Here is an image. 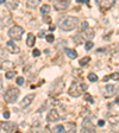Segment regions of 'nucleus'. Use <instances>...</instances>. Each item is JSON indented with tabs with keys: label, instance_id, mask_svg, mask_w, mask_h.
<instances>
[{
	"label": "nucleus",
	"instance_id": "obj_21",
	"mask_svg": "<svg viewBox=\"0 0 119 133\" xmlns=\"http://www.w3.org/2000/svg\"><path fill=\"white\" fill-rule=\"evenodd\" d=\"M50 10H51V7L49 6V5H43L42 6V9H41V13L42 14H48L49 12H50Z\"/></svg>",
	"mask_w": 119,
	"mask_h": 133
},
{
	"label": "nucleus",
	"instance_id": "obj_17",
	"mask_svg": "<svg viewBox=\"0 0 119 133\" xmlns=\"http://www.w3.org/2000/svg\"><path fill=\"white\" fill-rule=\"evenodd\" d=\"M41 4V0H26V7L28 9H35Z\"/></svg>",
	"mask_w": 119,
	"mask_h": 133
},
{
	"label": "nucleus",
	"instance_id": "obj_23",
	"mask_svg": "<svg viewBox=\"0 0 119 133\" xmlns=\"http://www.w3.org/2000/svg\"><path fill=\"white\" fill-rule=\"evenodd\" d=\"M87 78H88V81H91V82H96V81H98V76H96L94 73H89V74H88Z\"/></svg>",
	"mask_w": 119,
	"mask_h": 133
},
{
	"label": "nucleus",
	"instance_id": "obj_34",
	"mask_svg": "<svg viewBox=\"0 0 119 133\" xmlns=\"http://www.w3.org/2000/svg\"><path fill=\"white\" fill-rule=\"evenodd\" d=\"M3 115H4L5 119H9V118H10V112H9V110H5L4 114H3Z\"/></svg>",
	"mask_w": 119,
	"mask_h": 133
},
{
	"label": "nucleus",
	"instance_id": "obj_18",
	"mask_svg": "<svg viewBox=\"0 0 119 133\" xmlns=\"http://www.w3.org/2000/svg\"><path fill=\"white\" fill-rule=\"evenodd\" d=\"M5 4H6V6H7V9L14 10L17 6H18V0H6Z\"/></svg>",
	"mask_w": 119,
	"mask_h": 133
},
{
	"label": "nucleus",
	"instance_id": "obj_25",
	"mask_svg": "<svg viewBox=\"0 0 119 133\" xmlns=\"http://www.w3.org/2000/svg\"><path fill=\"white\" fill-rule=\"evenodd\" d=\"M74 41H75V43H76V44H80V43H82V42L85 41V38H83V37L79 33V35H76V36H74Z\"/></svg>",
	"mask_w": 119,
	"mask_h": 133
},
{
	"label": "nucleus",
	"instance_id": "obj_27",
	"mask_svg": "<svg viewBox=\"0 0 119 133\" xmlns=\"http://www.w3.org/2000/svg\"><path fill=\"white\" fill-rule=\"evenodd\" d=\"M54 131L55 132H66V128H64V126H62V125H57L55 128H54Z\"/></svg>",
	"mask_w": 119,
	"mask_h": 133
},
{
	"label": "nucleus",
	"instance_id": "obj_19",
	"mask_svg": "<svg viewBox=\"0 0 119 133\" xmlns=\"http://www.w3.org/2000/svg\"><path fill=\"white\" fill-rule=\"evenodd\" d=\"M108 121H110L112 125H117L119 124V114L115 115H108Z\"/></svg>",
	"mask_w": 119,
	"mask_h": 133
},
{
	"label": "nucleus",
	"instance_id": "obj_16",
	"mask_svg": "<svg viewBox=\"0 0 119 133\" xmlns=\"http://www.w3.org/2000/svg\"><path fill=\"white\" fill-rule=\"evenodd\" d=\"M64 52H66L67 56H68L69 58H72V60H74V58H76V57H78V52H76L75 50H73V49L64 48Z\"/></svg>",
	"mask_w": 119,
	"mask_h": 133
},
{
	"label": "nucleus",
	"instance_id": "obj_29",
	"mask_svg": "<svg viewBox=\"0 0 119 133\" xmlns=\"http://www.w3.org/2000/svg\"><path fill=\"white\" fill-rule=\"evenodd\" d=\"M45 38H46V42H48V43H52V42L55 41V36H54V35H48Z\"/></svg>",
	"mask_w": 119,
	"mask_h": 133
},
{
	"label": "nucleus",
	"instance_id": "obj_35",
	"mask_svg": "<svg viewBox=\"0 0 119 133\" xmlns=\"http://www.w3.org/2000/svg\"><path fill=\"white\" fill-rule=\"evenodd\" d=\"M81 26H82V30H85V29H87V28H88V23H87V22H82Z\"/></svg>",
	"mask_w": 119,
	"mask_h": 133
},
{
	"label": "nucleus",
	"instance_id": "obj_30",
	"mask_svg": "<svg viewBox=\"0 0 119 133\" xmlns=\"http://www.w3.org/2000/svg\"><path fill=\"white\" fill-rule=\"evenodd\" d=\"M85 100L86 101H89L91 103H94V99L89 95V94H85Z\"/></svg>",
	"mask_w": 119,
	"mask_h": 133
},
{
	"label": "nucleus",
	"instance_id": "obj_24",
	"mask_svg": "<svg viewBox=\"0 0 119 133\" xmlns=\"http://www.w3.org/2000/svg\"><path fill=\"white\" fill-rule=\"evenodd\" d=\"M89 61H91V57H89V56H85L83 58H81V60H80V65H81V67H83V65L87 64Z\"/></svg>",
	"mask_w": 119,
	"mask_h": 133
},
{
	"label": "nucleus",
	"instance_id": "obj_14",
	"mask_svg": "<svg viewBox=\"0 0 119 133\" xmlns=\"http://www.w3.org/2000/svg\"><path fill=\"white\" fill-rule=\"evenodd\" d=\"M118 87H115L113 84H107L106 86V96H113L117 92Z\"/></svg>",
	"mask_w": 119,
	"mask_h": 133
},
{
	"label": "nucleus",
	"instance_id": "obj_33",
	"mask_svg": "<svg viewBox=\"0 0 119 133\" xmlns=\"http://www.w3.org/2000/svg\"><path fill=\"white\" fill-rule=\"evenodd\" d=\"M32 55L35 56V57H38V56L41 55V51L38 50V49H33V51H32Z\"/></svg>",
	"mask_w": 119,
	"mask_h": 133
},
{
	"label": "nucleus",
	"instance_id": "obj_31",
	"mask_svg": "<svg viewBox=\"0 0 119 133\" xmlns=\"http://www.w3.org/2000/svg\"><path fill=\"white\" fill-rule=\"evenodd\" d=\"M94 46V44H93V42H91V41H88V42H86V50H91L92 48Z\"/></svg>",
	"mask_w": 119,
	"mask_h": 133
},
{
	"label": "nucleus",
	"instance_id": "obj_26",
	"mask_svg": "<svg viewBox=\"0 0 119 133\" xmlns=\"http://www.w3.org/2000/svg\"><path fill=\"white\" fill-rule=\"evenodd\" d=\"M108 78H112V80H117V81H118L119 80V73H114V74H112V75H110V76H106V77L104 78V81H107Z\"/></svg>",
	"mask_w": 119,
	"mask_h": 133
},
{
	"label": "nucleus",
	"instance_id": "obj_32",
	"mask_svg": "<svg viewBox=\"0 0 119 133\" xmlns=\"http://www.w3.org/2000/svg\"><path fill=\"white\" fill-rule=\"evenodd\" d=\"M16 82H17V84H18V86H22V84H24V77H17Z\"/></svg>",
	"mask_w": 119,
	"mask_h": 133
},
{
	"label": "nucleus",
	"instance_id": "obj_1",
	"mask_svg": "<svg viewBox=\"0 0 119 133\" xmlns=\"http://www.w3.org/2000/svg\"><path fill=\"white\" fill-rule=\"evenodd\" d=\"M79 19L73 16H63L58 19V28L62 31H72L78 26Z\"/></svg>",
	"mask_w": 119,
	"mask_h": 133
},
{
	"label": "nucleus",
	"instance_id": "obj_3",
	"mask_svg": "<svg viewBox=\"0 0 119 133\" xmlns=\"http://www.w3.org/2000/svg\"><path fill=\"white\" fill-rule=\"evenodd\" d=\"M19 94H20V92H19L18 88H14V87L9 88L4 94L5 102H6V103H14L16 101L18 100Z\"/></svg>",
	"mask_w": 119,
	"mask_h": 133
},
{
	"label": "nucleus",
	"instance_id": "obj_38",
	"mask_svg": "<svg viewBox=\"0 0 119 133\" xmlns=\"http://www.w3.org/2000/svg\"><path fill=\"white\" fill-rule=\"evenodd\" d=\"M49 30H50V31H54V30H55V26H54V25H51L50 28H49Z\"/></svg>",
	"mask_w": 119,
	"mask_h": 133
},
{
	"label": "nucleus",
	"instance_id": "obj_20",
	"mask_svg": "<svg viewBox=\"0 0 119 133\" xmlns=\"http://www.w3.org/2000/svg\"><path fill=\"white\" fill-rule=\"evenodd\" d=\"M7 58V52L4 48H0V62H4Z\"/></svg>",
	"mask_w": 119,
	"mask_h": 133
},
{
	"label": "nucleus",
	"instance_id": "obj_28",
	"mask_svg": "<svg viewBox=\"0 0 119 133\" xmlns=\"http://www.w3.org/2000/svg\"><path fill=\"white\" fill-rule=\"evenodd\" d=\"M14 75H16V71H7L6 75H5V77L7 78V80H11V78L14 77Z\"/></svg>",
	"mask_w": 119,
	"mask_h": 133
},
{
	"label": "nucleus",
	"instance_id": "obj_8",
	"mask_svg": "<svg viewBox=\"0 0 119 133\" xmlns=\"http://www.w3.org/2000/svg\"><path fill=\"white\" fill-rule=\"evenodd\" d=\"M60 113L57 112L56 109H50L49 110V113L46 115V120L49 121V122H55L57 120H60Z\"/></svg>",
	"mask_w": 119,
	"mask_h": 133
},
{
	"label": "nucleus",
	"instance_id": "obj_7",
	"mask_svg": "<svg viewBox=\"0 0 119 133\" xmlns=\"http://www.w3.org/2000/svg\"><path fill=\"white\" fill-rule=\"evenodd\" d=\"M69 3L68 0H56L55 4H54V9L56 11H66L69 7Z\"/></svg>",
	"mask_w": 119,
	"mask_h": 133
},
{
	"label": "nucleus",
	"instance_id": "obj_22",
	"mask_svg": "<svg viewBox=\"0 0 119 133\" xmlns=\"http://www.w3.org/2000/svg\"><path fill=\"white\" fill-rule=\"evenodd\" d=\"M13 62H11V61H4L3 62V67L1 68L3 69H10V68H12L13 67Z\"/></svg>",
	"mask_w": 119,
	"mask_h": 133
},
{
	"label": "nucleus",
	"instance_id": "obj_5",
	"mask_svg": "<svg viewBox=\"0 0 119 133\" xmlns=\"http://www.w3.org/2000/svg\"><path fill=\"white\" fill-rule=\"evenodd\" d=\"M117 0H95L96 5L102 10H108L111 7H113V5L115 4Z\"/></svg>",
	"mask_w": 119,
	"mask_h": 133
},
{
	"label": "nucleus",
	"instance_id": "obj_4",
	"mask_svg": "<svg viewBox=\"0 0 119 133\" xmlns=\"http://www.w3.org/2000/svg\"><path fill=\"white\" fill-rule=\"evenodd\" d=\"M24 33V29L19 25H14L9 30V36L12 38V39H16V41H19L22 39V36Z\"/></svg>",
	"mask_w": 119,
	"mask_h": 133
},
{
	"label": "nucleus",
	"instance_id": "obj_15",
	"mask_svg": "<svg viewBox=\"0 0 119 133\" xmlns=\"http://www.w3.org/2000/svg\"><path fill=\"white\" fill-rule=\"evenodd\" d=\"M35 43H36V36L33 35L32 32L28 33V38H26V45L32 48V46L35 45Z\"/></svg>",
	"mask_w": 119,
	"mask_h": 133
},
{
	"label": "nucleus",
	"instance_id": "obj_39",
	"mask_svg": "<svg viewBox=\"0 0 119 133\" xmlns=\"http://www.w3.org/2000/svg\"><path fill=\"white\" fill-rule=\"evenodd\" d=\"M1 88H3V81H1V77H0V90H1Z\"/></svg>",
	"mask_w": 119,
	"mask_h": 133
},
{
	"label": "nucleus",
	"instance_id": "obj_12",
	"mask_svg": "<svg viewBox=\"0 0 119 133\" xmlns=\"http://www.w3.org/2000/svg\"><path fill=\"white\" fill-rule=\"evenodd\" d=\"M0 128H1V131H5V132H13L17 128V125L14 122H1Z\"/></svg>",
	"mask_w": 119,
	"mask_h": 133
},
{
	"label": "nucleus",
	"instance_id": "obj_11",
	"mask_svg": "<svg viewBox=\"0 0 119 133\" xmlns=\"http://www.w3.org/2000/svg\"><path fill=\"white\" fill-rule=\"evenodd\" d=\"M82 129L85 132H95V127L93 126L92 121L89 120V118H86L82 122Z\"/></svg>",
	"mask_w": 119,
	"mask_h": 133
},
{
	"label": "nucleus",
	"instance_id": "obj_2",
	"mask_svg": "<svg viewBox=\"0 0 119 133\" xmlns=\"http://www.w3.org/2000/svg\"><path fill=\"white\" fill-rule=\"evenodd\" d=\"M88 86L85 84V83H76V82H73L72 86L69 88L68 90V94L70 95L72 97H79L83 92L87 90Z\"/></svg>",
	"mask_w": 119,
	"mask_h": 133
},
{
	"label": "nucleus",
	"instance_id": "obj_36",
	"mask_svg": "<svg viewBox=\"0 0 119 133\" xmlns=\"http://www.w3.org/2000/svg\"><path fill=\"white\" fill-rule=\"evenodd\" d=\"M104 125H105V121H104V120H99V121H98V126H100V127H102Z\"/></svg>",
	"mask_w": 119,
	"mask_h": 133
},
{
	"label": "nucleus",
	"instance_id": "obj_13",
	"mask_svg": "<svg viewBox=\"0 0 119 133\" xmlns=\"http://www.w3.org/2000/svg\"><path fill=\"white\" fill-rule=\"evenodd\" d=\"M80 35L83 37V38H86V39H89L91 41L92 38L94 37V30L91 28H87L85 29V30H82V32H80Z\"/></svg>",
	"mask_w": 119,
	"mask_h": 133
},
{
	"label": "nucleus",
	"instance_id": "obj_10",
	"mask_svg": "<svg viewBox=\"0 0 119 133\" xmlns=\"http://www.w3.org/2000/svg\"><path fill=\"white\" fill-rule=\"evenodd\" d=\"M6 50L9 52H11V54H18L20 51V49H19V46L13 41H9L6 43Z\"/></svg>",
	"mask_w": 119,
	"mask_h": 133
},
{
	"label": "nucleus",
	"instance_id": "obj_42",
	"mask_svg": "<svg viewBox=\"0 0 119 133\" xmlns=\"http://www.w3.org/2000/svg\"><path fill=\"white\" fill-rule=\"evenodd\" d=\"M0 131H1V128H0Z\"/></svg>",
	"mask_w": 119,
	"mask_h": 133
},
{
	"label": "nucleus",
	"instance_id": "obj_41",
	"mask_svg": "<svg viewBox=\"0 0 119 133\" xmlns=\"http://www.w3.org/2000/svg\"><path fill=\"white\" fill-rule=\"evenodd\" d=\"M5 1L6 0H0V4H5Z\"/></svg>",
	"mask_w": 119,
	"mask_h": 133
},
{
	"label": "nucleus",
	"instance_id": "obj_9",
	"mask_svg": "<svg viewBox=\"0 0 119 133\" xmlns=\"http://www.w3.org/2000/svg\"><path fill=\"white\" fill-rule=\"evenodd\" d=\"M35 96H36L35 94H28V95H25V96H24V99L22 100V102H20V107H23V108L29 107V106L32 103V101H33Z\"/></svg>",
	"mask_w": 119,
	"mask_h": 133
},
{
	"label": "nucleus",
	"instance_id": "obj_37",
	"mask_svg": "<svg viewBox=\"0 0 119 133\" xmlns=\"http://www.w3.org/2000/svg\"><path fill=\"white\" fill-rule=\"evenodd\" d=\"M44 36H45V32H44V31H41V32H39V37H41V38H43Z\"/></svg>",
	"mask_w": 119,
	"mask_h": 133
},
{
	"label": "nucleus",
	"instance_id": "obj_6",
	"mask_svg": "<svg viewBox=\"0 0 119 133\" xmlns=\"http://www.w3.org/2000/svg\"><path fill=\"white\" fill-rule=\"evenodd\" d=\"M63 88H64L63 82H60V80H57L55 84L51 87V89H50V95H54V96H56V95L61 94V93H62V90H63Z\"/></svg>",
	"mask_w": 119,
	"mask_h": 133
},
{
	"label": "nucleus",
	"instance_id": "obj_40",
	"mask_svg": "<svg viewBox=\"0 0 119 133\" xmlns=\"http://www.w3.org/2000/svg\"><path fill=\"white\" fill-rule=\"evenodd\" d=\"M115 103H119V96L115 99Z\"/></svg>",
	"mask_w": 119,
	"mask_h": 133
}]
</instances>
